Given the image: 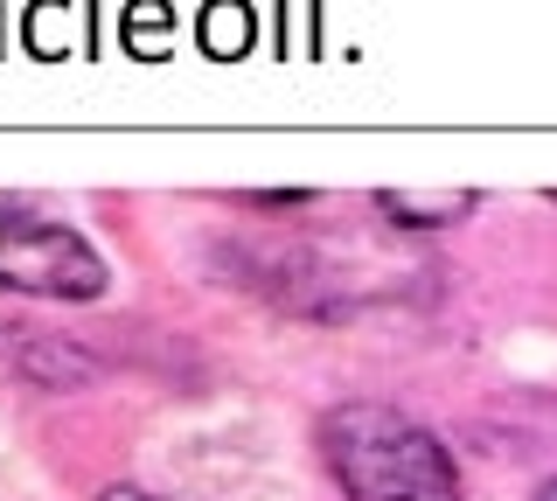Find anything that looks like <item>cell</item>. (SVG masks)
I'll use <instances>...</instances> for the list:
<instances>
[{"label": "cell", "instance_id": "obj_1", "mask_svg": "<svg viewBox=\"0 0 557 501\" xmlns=\"http://www.w3.org/2000/svg\"><path fill=\"white\" fill-rule=\"evenodd\" d=\"M321 453L348 501H460L446 446L391 404H342L321 418Z\"/></svg>", "mask_w": 557, "mask_h": 501}, {"label": "cell", "instance_id": "obj_2", "mask_svg": "<svg viewBox=\"0 0 557 501\" xmlns=\"http://www.w3.org/2000/svg\"><path fill=\"white\" fill-rule=\"evenodd\" d=\"M0 292H35V300H98L104 258L77 230L35 216L28 202L0 196Z\"/></svg>", "mask_w": 557, "mask_h": 501}, {"label": "cell", "instance_id": "obj_3", "mask_svg": "<svg viewBox=\"0 0 557 501\" xmlns=\"http://www.w3.org/2000/svg\"><path fill=\"white\" fill-rule=\"evenodd\" d=\"M376 210L391 223H405V230H446V223H467L474 216V196H376Z\"/></svg>", "mask_w": 557, "mask_h": 501}, {"label": "cell", "instance_id": "obj_4", "mask_svg": "<svg viewBox=\"0 0 557 501\" xmlns=\"http://www.w3.org/2000/svg\"><path fill=\"white\" fill-rule=\"evenodd\" d=\"M104 501H153V494H139V488H104Z\"/></svg>", "mask_w": 557, "mask_h": 501}, {"label": "cell", "instance_id": "obj_5", "mask_svg": "<svg viewBox=\"0 0 557 501\" xmlns=\"http://www.w3.org/2000/svg\"><path fill=\"white\" fill-rule=\"evenodd\" d=\"M544 501H557V480H550V488H544Z\"/></svg>", "mask_w": 557, "mask_h": 501}]
</instances>
